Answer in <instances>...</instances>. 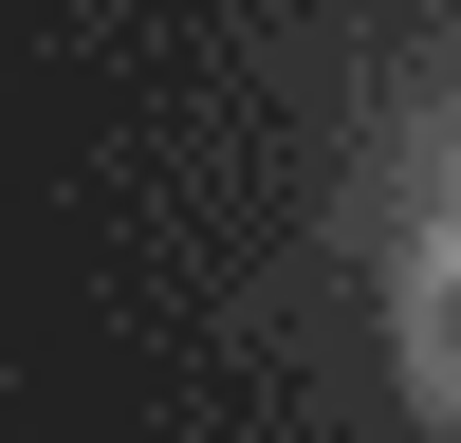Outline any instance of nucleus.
<instances>
[{
    "instance_id": "obj_1",
    "label": "nucleus",
    "mask_w": 461,
    "mask_h": 443,
    "mask_svg": "<svg viewBox=\"0 0 461 443\" xmlns=\"http://www.w3.org/2000/svg\"><path fill=\"white\" fill-rule=\"evenodd\" d=\"M443 332H461V295H443Z\"/></svg>"
}]
</instances>
